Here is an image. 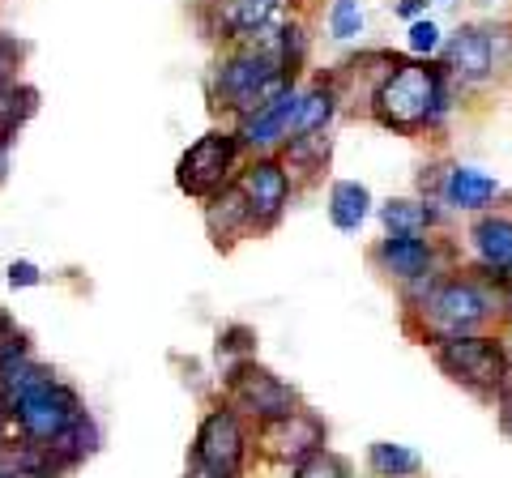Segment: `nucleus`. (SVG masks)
I'll return each instance as SVG.
<instances>
[{
    "instance_id": "f257e3e1",
    "label": "nucleus",
    "mask_w": 512,
    "mask_h": 478,
    "mask_svg": "<svg viewBox=\"0 0 512 478\" xmlns=\"http://www.w3.org/2000/svg\"><path fill=\"white\" fill-rule=\"evenodd\" d=\"M504 295L508 286L487 278L483 269L440 274L431 291L414 304V312L423 316V342L436 346L444 338H461V333H483L491 321L504 316Z\"/></svg>"
},
{
    "instance_id": "f03ea898",
    "label": "nucleus",
    "mask_w": 512,
    "mask_h": 478,
    "mask_svg": "<svg viewBox=\"0 0 512 478\" xmlns=\"http://www.w3.org/2000/svg\"><path fill=\"white\" fill-rule=\"evenodd\" d=\"M448 86V73L440 60H402L384 82L372 90V120L389 133H427L431 107H436L440 90Z\"/></svg>"
},
{
    "instance_id": "7ed1b4c3",
    "label": "nucleus",
    "mask_w": 512,
    "mask_h": 478,
    "mask_svg": "<svg viewBox=\"0 0 512 478\" xmlns=\"http://www.w3.org/2000/svg\"><path fill=\"white\" fill-rule=\"evenodd\" d=\"M436 368L461 385L466 393L495 402L508 385H512V350L500 333H461V338H444L431 346Z\"/></svg>"
},
{
    "instance_id": "20e7f679",
    "label": "nucleus",
    "mask_w": 512,
    "mask_h": 478,
    "mask_svg": "<svg viewBox=\"0 0 512 478\" xmlns=\"http://www.w3.org/2000/svg\"><path fill=\"white\" fill-rule=\"evenodd\" d=\"M291 86H295L291 73H286L282 60L274 52H265V47H244V52H235L231 60H222L218 77H214V94L222 99V107L239 111V116H252V111L269 107Z\"/></svg>"
},
{
    "instance_id": "39448f33",
    "label": "nucleus",
    "mask_w": 512,
    "mask_h": 478,
    "mask_svg": "<svg viewBox=\"0 0 512 478\" xmlns=\"http://www.w3.org/2000/svg\"><path fill=\"white\" fill-rule=\"evenodd\" d=\"M82 414L86 410L77 402V393L69 385H60V380H47V385L30 389L26 397H18V406H13V419H18V427L26 432L30 444L60 440Z\"/></svg>"
},
{
    "instance_id": "423d86ee",
    "label": "nucleus",
    "mask_w": 512,
    "mask_h": 478,
    "mask_svg": "<svg viewBox=\"0 0 512 478\" xmlns=\"http://www.w3.org/2000/svg\"><path fill=\"white\" fill-rule=\"evenodd\" d=\"M231 410H244L248 419L256 423H278L286 419V414L299 410V393L286 385V380H278L274 372L256 368V363H235L231 372Z\"/></svg>"
},
{
    "instance_id": "0eeeda50",
    "label": "nucleus",
    "mask_w": 512,
    "mask_h": 478,
    "mask_svg": "<svg viewBox=\"0 0 512 478\" xmlns=\"http://www.w3.org/2000/svg\"><path fill=\"white\" fill-rule=\"evenodd\" d=\"M440 65L448 73V82L461 90H478L500 73V56L491 43V26H457L440 47Z\"/></svg>"
},
{
    "instance_id": "6e6552de",
    "label": "nucleus",
    "mask_w": 512,
    "mask_h": 478,
    "mask_svg": "<svg viewBox=\"0 0 512 478\" xmlns=\"http://www.w3.org/2000/svg\"><path fill=\"white\" fill-rule=\"evenodd\" d=\"M239 158V137L235 133H205L201 141H192L180 158V171H175V180H180L184 193L192 197H214L218 188H227V175Z\"/></svg>"
},
{
    "instance_id": "1a4fd4ad",
    "label": "nucleus",
    "mask_w": 512,
    "mask_h": 478,
    "mask_svg": "<svg viewBox=\"0 0 512 478\" xmlns=\"http://www.w3.org/2000/svg\"><path fill=\"white\" fill-rule=\"evenodd\" d=\"M244 427H239V414L231 406H222L214 414H205L201 432H197V466L210 478H235L244 466Z\"/></svg>"
},
{
    "instance_id": "9d476101",
    "label": "nucleus",
    "mask_w": 512,
    "mask_h": 478,
    "mask_svg": "<svg viewBox=\"0 0 512 478\" xmlns=\"http://www.w3.org/2000/svg\"><path fill=\"white\" fill-rule=\"evenodd\" d=\"M372 265L380 274H389L397 282H419L431 274H444L440 269V248L431 235H384L372 248Z\"/></svg>"
},
{
    "instance_id": "9b49d317",
    "label": "nucleus",
    "mask_w": 512,
    "mask_h": 478,
    "mask_svg": "<svg viewBox=\"0 0 512 478\" xmlns=\"http://www.w3.org/2000/svg\"><path fill=\"white\" fill-rule=\"evenodd\" d=\"M239 193H244L256 227H274L286 214V205H291V175H286L278 158H256L244 171V180H239Z\"/></svg>"
},
{
    "instance_id": "f8f14e48",
    "label": "nucleus",
    "mask_w": 512,
    "mask_h": 478,
    "mask_svg": "<svg viewBox=\"0 0 512 478\" xmlns=\"http://www.w3.org/2000/svg\"><path fill=\"white\" fill-rule=\"evenodd\" d=\"M470 248H474V269L487 278L512 286V214L508 210H487L474 214L470 222Z\"/></svg>"
},
{
    "instance_id": "ddd939ff",
    "label": "nucleus",
    "mask_w": 512,
    "mask_h": 478,
    "mask_svg": "<svg viewBox=\"0 0 512 478\" xmlns=\"http://www.w3.org/2000/svg\"><path fill=\"white\" fill-rule=\"evenodd\" d=\"M325 440H329V427L320 423V414L303 410V406L295 414H286V419L261 427V449L278 461H291V466H299V461L312 457L316 449H325Z\"/></svg>"
},
{
    "instance_id": "4468645a",
    "label": "nucleus",
    "mask_w": 512,
    "mask_h": 478,
    "mask_svg": "<svg viewBox=\"0 0 512 478\" xmlns=\"http://www.w3.org/2000/svg\"><path fill=\"white\" fill-rule=\"evenodd\" d=\"M299 111H303V90L291 86L282 94V99H274L269 107L252 111V116H244V129H239V141L252 150H274V146H286L295 133H299Z\"/></svg>"
},
{
    "instance_id": "2eb2a0df",
    "label": "nucleus",
    "mask_w": 512,
    "mask_h": 478,
    "mask_svg": "<svg viewBox=\"0 0 512 478\" xmlns=\"http://www.w3.org/2000/svg\"><path fill=\"white\" fill-rule=\"evenodd\" d=\"M504 197V184L495 180L483 167H448L444 171V188H440V205L453 214H487L495 210Z\"/></svg>"
},
{
    "instance_id": "dca6fc26",
    "label": "nucleus",
    "mask_w": 512,
    "mask_h": 478,
    "mask_svg": "<svg viewBox=\"0 0 512 478\" xmlns=\"http://www.w3.org/2000/svg\"><path fill=\"white\" fill-rule=\"evenodd\" d=\"M282 0H218V35L222 39H256L274 26Z\"/></svg>"
},
{
    "instance_id": "f3484780",
    "label": "nucleus",
    "mask_w": 512,
    "mask_h": 478,
    "mask_svg": "<svg viewBox=\"0 0 512 478\" xmlns=\"http://www.w3.org/2000/svg\"><path fill=\"white\" fill-rule=\"evenodd\" d=\"M205 227H210L218 248H231L235 235H244L252 227V210H248L244 193H239V188H222V193H214L210 210H205Z\"/></svg>"
},
{
    "instance_id": "a211bd4d",
    "label": "nucleus",
    "mask_w": 512,
    "mask_h": 478,
    "mask_svg": "<svg viewBox=\"0 0 512 478\" xmlns=\"http://www.w3.org/2000/svg\"><path fill=\"white\" fill-rule=\"evenodd\" d=\"M376 214L389 235H431V227L440 222V205L427 197H397L384 201Z\"/></svg>"
},
{
    "instance_id": "6ab92c4d",
    "label": "nucleus",
    "mask_w": 512,
    "mask_h": 478,
    "mask_svg": "<svg viewBox=\"0 0 512 478\" xmlns=\"http://www.w3.org/2000/svg\"><path fill=\"white\" fill-rule=\"evenodd\" d=\"M329 218L338 231H359L372 218V193L359 180H338L329 188Z\"/></svg>"
},
{
    "instance_id": "aec40b11",
    "label": "nucleus",
    "mask_w": 512,
    "mask_h": 478,
    "mask_svg": "<svg viewBox=\"0 0 512 478\" xmlns=\"http://www.w3.org/2000/svg\"><path fill=\"white\" fill-rule=\"evenodd\" d=\"M367 466H372L376 478H419L423 474V457L406 449V444H393V440H376L367 449Z\"/></svg>"
},
{
    "instance_id": "412c9836",
    "label": "nucleus",
    "mask_w": 512,
    "mask_h": 478,
    "mask_svg": "<svg viewBox=\"0 0 512 478\" xmlns=\"http://www.w3.org/2000/svg\"><path fill=\"white\" fill-rule=\"evenodd\" d=\"M333 111H338V86L333 82H316L312 90H303V111H299V133L295 137L325 133Z\"/></svg>"
},
{
    "instance_id": "4be33fe9",
    "label": "nucleus",
    "mask_w": 512,
    "mask_h": 478,
    "mask_svg": "<svg viewBox=\"0 0 512 478\" xmlns=\"http://www.w3.org/2000/svg\"><path fill=\"white\" fill-rule=\"evenodd\" d=\"M325 158H329V137L325 133H308V137H291V141H286L282 167H295L303 175H316L320 167H325Z\"/></svg>"
},
{
    "instance_id": "5701e85b",
    "label": "nucleus",
    "mask_w": 512,
    "mask_h": 478,
    "mask_svg": "<svg viewBox=\"0 0 512 478\" xmlns=\"http://www.w3.org/2000/svg\"><path fill=\"white\" fill-rule=\"evenodd\" d=\"M291 478H355V470H350V461L342 453L333 449H316L312 457H303Z\"/></svg>"
},
{
    "instance_id": "b1692460",
    "label": "nucleus",
    "mask_w": 512,
    "mask_h": 478,
    "mask_svg": "<svg viewBox=\"0 0 512 478\" xmlns=\"http://www.w3.org/2000/svg\"><path fill=\"white\" fill-rule=\"evenodd\" d=\"M329 35L342 39V43L363 35V5L359 0H333L329 5Z\"/></svg>"
},
{
    "instance_id": "393cba45",
    "label": "nucleus",
    "mask_w": 512,
    "mask_h": 478,
    "mask_svg": "<svg viewBox=\"0 0 512 478\" xmlns=\"http://www.w3.org/2000/svg\"><path fill=\"white\" fill-rule=\"evenodd\" d=\"M410 52L419 56V60H431V56H440V47H444V30L431 22V18H419V22H410Z\"/></svg>"
},
{
    "instance_id": "a878e982",
    "label": "nucleus",
    "mask_w": 512,
    "mask_h": 478,
    "mask_svg": "<svg viewBox=\"0 0 512 478\" xmlns=\"http://www.w3.org/2000/svg\"><path fill=\"white\" fill-rule=\"evenodd\" d=\"M18 65H22V43L0 35V90L18 86Z\"/></svg>"
},
{
    "instance_id": "bb28decb",
    "label": "nucleus",
    "mask_w": 512,
    "mask_h": 478,
    "mask_svg": "<svg viewBox=\"0 0 512 478\" xmlns=\"http://www.w3.org/2000/svg\"><path fill=\"white\" fill-rule=\"evenodd\" d=\"M244 350H252V329H244V325H231L218 338V355H244Z\"/></svg>"
},
{
    "instance_id": "cd10ccee",
    "label": "nucleus",
    "mask_w": 512,
    "mask_h": 478,
    "mask_svg": "<svg viewBox=\"0 0 512 478\" xmlns=\"http://www.w3.org/2000/svg\"><path fill=\"white\" fill-rule=\"evenodd\" d=\"M495 419H500V432L512 440V385L495 397Z\"/></svg>"
},
{
    "instance_id": "c85d7f7f",
    "label": "nucleus",
    "mask_w": 512,
    "mask_h": 478,
    "mask_svg": "<svg viewBox=\"0 0 512 478\" xmlns=\"http://www.w3.org/2000/svg\"><path fill=\"white\" fill-rule=\"evenodd\" d=\"M9 282H13V286H35V282H39V269L30 265V261H13V265H9Z\"/></svg>"
},
{
    "instance_id": "c756f323",
    "label": "nucleus",
    "mask_w": 512,
    "mask_h": 478,
    "mask_svg": "<svg viewBox=\"0 0 512 478\" xmlns=\"http://www.w3.org/2000/svg\"><path fill=\"white\" fill-rule=\"evenodd\" d=\"M431 0H397V18H406V22H419L423 13H427Z\"/></svg>"
},
{
    "instance_id": "7c9ffc66",
    "label": "nucleus",
    "mask_w": 512,
    "mask_h": 478,
    "mask_svg": "<svg viewBox=\"0 0 512 478\" xmlns=\"http://www.w3.org/2000/svg\"><path fill=\"white\" fill-rule=\"evenodd\" d=\"M13 338V321H9V316L5 312H0V346H5Z\"/></svg>"
},
{
    "instance_id": "2f4dec72",
    "label": "nucleus",
    "mask_w": 512,
    "mask_h": 478,
    "mask_svg": "<svg viewBox=\"0 0 512 478\" xmlns=\"http://www.w3.org/2000/svg\"><path fill=\"white\" fill-rule=\"evenodd\" d=\"M5 167H9V150H5V137H0V180H5Z\"/></svg>"
},
{
    "instance_id": "473e14b6",
    "label": "nucleus",
    "mask_w": 512,
    "mask_h": 478,
    "mask_svg": "<svg viewBox=\"0 0 512 478\" xmlns=\"http://www.w3.org/2000/svg\"><path fill=\"white\" fill-rule=\"evenodd\" d=\"M504 316H512V286H508V295H504Z\"/></svg>"
},
{
    "instance_id": "72a5a7b5",
    "label": "nucleus",
    "mask_w": 512,
    "mask_h": 478,
    "mask_svg": "<svg viewBox=\"0 0 512 478\" xmlns=\"http://www.w3.org/2000/svg\"><path fill=\"white\" fill-rule=\"evenodd\" d=\"M0 436H5V410H0Z\"/></svg>"
},
{
    "instance_id": "f704fd0d",
    "label": "nucleus",
    "mask_w": 512,
    "mask_h": 478,
    "mask_svg": "<svg viewBox=\"0 0 512 478\" xmlns=\"http://www.w3.org/2000/svg\"><path fill=\"white\" fill-rule=\"evenodd\" d=\"M504 321H508V333H512V316H504Z\"/></svg>"
},
{
    "instance_id": "c9c22d12",
    "label": "nucleus",
    "mask_w": 512,
    "mask_h": 478,
    "mask_svg": "<svg viewBox=\"0 0 512 478\" xmlns=\"http://www.w3.org/2000/svg\"><path fill=\"white\" fill-rule=\"evenodd\" d=\"M197 478H210V474H205V470H201V474H197Z\"/></svg>"
},
{
    "instance_id": "e433bc0d",
    "label": "nucleus",
    "mask_w": 512,
    "mask_h": 478,
    "mask_svg": "<svg viewBox=\"0 0 512 478\" xmlns=\"http://www.w3.org/2000/svg\"><path fill=\"white\" fill-rule=\"evenodd\" d=\"M444 5H448V0H444Z\"/></svg>"
}]
</instances>
